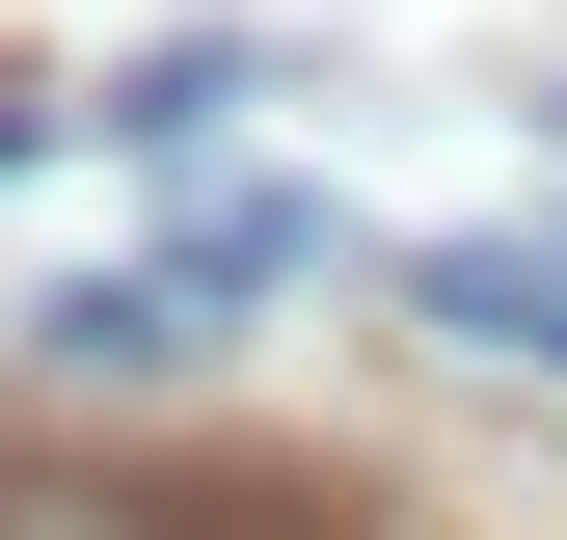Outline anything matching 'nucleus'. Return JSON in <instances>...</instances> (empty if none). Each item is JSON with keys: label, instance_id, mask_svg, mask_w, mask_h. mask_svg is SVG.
I'll return each mask as SVG.
<instances>
[{"label": "nucleus", "instance_id": "1", "mask_svg": "<svg viewBox=\"0 0 567 540\" xmlns=\"http://www.w3.org/2000/svg\"><path fill=\"white\" fill-rule=\"evenodd\" d=\"M217 324H244V270H217V243H163V270H82V298H28V352H54V378H189Z\"/></svg>", "mask_w": 567, "mask_h": 540}, {"label": "nucleus", "instance_id": "3", "mask_svg": "<svg viewBox=\"0 0 567 540\" xmlns=\"http://www.w3.org/2000/svg\"><path fill=\"white\" fill-rule=\"evenodd\" d=\"M540 135H567V108H540Z\"/></svg>", "mask_w": 567, "mask_h": 540}, {"label": "nucleus", "instance_id": "2", "mask_svg": "<svg viewBox=\"0 0 567 540\" xmlns=\"http://www.w3.org/2000/svg\"><path fill=\"white\" fill-rule=\"evenodd\" d=\"M405 324L486 352V378H567V243H433V270H405Z\"/></svg>", "mask_w": 567, "mask_h": 540}]
</instances>
